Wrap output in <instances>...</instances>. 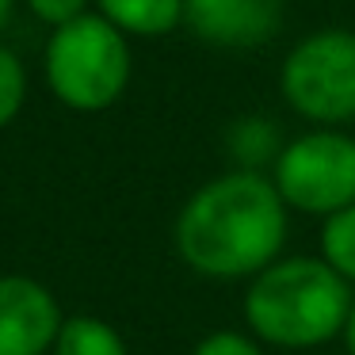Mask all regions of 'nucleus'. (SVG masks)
<instances>
[{
  "instance_id": "nucleus-1",
  "label": "nucleus",
  "mask_w": 355,
  "mask_h": 355,
  "mask_svg": "<svg viewBox=\"0 0 355 355\" xmlns=\"http://www.w3.org/2000/svg\"><path fill=\"white\" fill-rule=\"evenodd\" d=\"M286 241V202L271 180L237 168L187 199L176 222V248L199 275L241 279L271 268Z\"/></svg>"
},
{
  "instance_id": "nucleus-2",
  "label": "nucleus",
  "mask_w": 355,
  "mask_h": 355,
  "mask_svg": "<svg viewBox=\"0 0 355 355\" xmlns=\"http://www.w3.org/2000/svg\"><path fill=\"white\" fill-rule=\"evenodd\" d=\"M352 291L324 260H275L245 294V317L256 336L279 347H317L347 324Z\"/></svg>"
},
{
  "instance_id": "nucleus-3",
  "label": "nucleus",
  "mask_w": 355,
  "mask_h": 355,
  "mask_svg": "<svg viewBox=\"0 0 355 355\" xmlns=\"http://www.w3.org/2000/svg\"><path fill=\"white\" fill-rule=\"evenodd\" d=\"M130 39L100 12H85L80 19L50 31L42 73L65 107L85 115L111 107L130 85Z\"/></svg>"
},
{
  "instance_id": "nucleus-4",
  "label": "nucleus",
  "mask_w": 355,
  "mask_h": 355,
  "mask_svg": "<svg viewBox=\"0 0 355 355\" xmlns=\"http://www.w3.org/2000/svg\"><path fill=\"white\" fill-rule=\"evenodd\" d=\"M279 92L309 123L355 119V31L324 27L298 39L283 58Z\"/></svg>"
},
{
  "instance_id": "nucleus-5",
  "label": "nucleus",
  "mask_w": 355,
  "mask_h": 355,
  "mask_svg": "<svg viewBox=\"0 0 355 355\" xmlns=\"http://www.w3.org/2000/svg\"><path fill=\"white\" fill-rule=\"evenodd\" d=\"M275 187L286 207L306 214H336L355 202V138L340 130H309L279 149Z\"/></svg>"
},
{
  "instance_id": "nucleus-6",
  "label": "nucleus",
  "mask_w": 355,
  "mask_h": 355,
  "mask_svg": "<svg viewBox=\"0 0 355 355\" xmlns=\"http://www.w3.org/2000/svg\"><path fill=\"white\" fill-rule=\"evenodd\" d=\"M286 0H184V24L195 39L225 50L263 46L283 27Z\"/></svg>"
},
{
  "instance_id": "nucleus-7",
  "label": "nucleus",
  "mask_w": 355,
  "mask_h": 355,
  "mask_svg": "<svg viewBox=\"0 0 355 355\" xmlns=\"http://www.w3.org/2000/svg\"><path fill=\"white\" fill-rule=\"evenodd\" d=\"M62 324V309L42 283L0 275V355H46Z\"/></svg>"
},
{
  "instance_id": "nucleus-8",
  "label": "nucleus",
  "mask_w": 355,
  "mask_h": 355,
  "mask_svg": "<svg viewBox=\"0 0 355 355\" xmlns=\"http://www.w3.org/2000/svg\"><path fill=\"white\" fill-rule=\"evenodd\" d=\"M126 39H164L184 24V0H92Z\"/></svg>"
},
{
  "instance_id": "nucleus-9",
  "label": "nucleus",
  "mask_w": 355,
  "mask_h": 355,
  "mask_svg": "<svg viewBox=\"0 0 355 355\" xmlns=\"http://www.w3.org/2000/svg\"><path fill=\"white\" fill-rule=\"evenodd\" d=\"M54 355H126V344L100 317H69L54 340Z\"/></svg>"
},
{
  "instance_id": "nucleus-10",
  "label": "nucleus",
  "mask_w": 355,
  "mask_h": 355,
  "mask_svg": "<svg viewBox=\"0 0 355 355\" xmlns=\"http://www.w3.org/2000/svg\"><path fill=\"white\" fill-rule=\"evenodd\" d=\"M321 252H324V263H329L336 275H344L347 283H355V202L324 218Z\"/></svg>"
},
{
  "instance_id": "nucleus-11",
  "label": "nucleus",
  "mask_w": 355,
  "mask_h": 355,
  "mask_svg": "<svg viewBox=\"0 0 355 355\" xmlns=\"http://www.w3.org/2000/svg\"><path fill=\"white\" fill-rule=\"evenodd\" d=\"M24 100H27V69L16 50L0 42V130L16 123V115L24 111Z\"/></svg>"
},
{
  "instance_id": "nucleus-12",
  "label": "nucleus",
  "mask_w": 355,
  "mask_h": 355,
  "mask_svg": "<svg viewBox=\"0 0 355 355\" xmlns=\"http://www.w3.org/2000/svg\"><path fill=\"white\" fill-rule=\"evenodd\" d=\"M88 4H92V0H27L31 16L39 19V24H46L50 31H58V27L80 19L88 12Z\"/></svg>"
},
{
  "instance_id": "nucleus-13",
  "label": "nucleus",
  "mask_w": 355,
  "mask_h": 355,
  "mask_svg": "<svg viewBox=\"0 0 355 355\" xmlns=\"http://www.w3.org/2000/svg\"><path fill=\"white\" fill-rule=\"evenodd\" d=\"M195 355H263V352L241 332H214L195 347Z\"/></svg>"
},
{
  "instance_id": "nucleus-14",
  "label": "nucleus",
  "mask_w": 355,
  "mask_h": 355,
  "mask_svg": "<svg viewBox=\"0 0 355 355\" xmlns=\"http://www.w3.org/2000/svg\"><path fill=\"white\" fill-rule=\"evenodd\" d=\"M12 16H16V0H0V35L8 31Z\"/></svg>"
},
{
  "instance_id": "nucleus-15",
  "label": "nucleus",
  "mask_w": 355,
  "mask_h": 355,
  "mask_svg": "<svg viewBox=\"0 0 355 355\" xmlns=\"http://www.w3.org/2000/svg\"><path fill=\"white\" fill-rule=\"evenodd\" d=\"M344 336H347V352L355 355V302H352V313H347V324H344Z\"/></svg>"
}]
</instances>
